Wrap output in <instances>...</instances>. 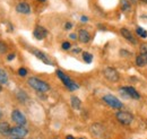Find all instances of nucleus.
I'll use <instances>...</instances> for the list:
<instances>
[{
	"label": "nucleus",
	"instance_id": "f257e3e1",
	"mask_svg": "<svg viewBox=\"0 0 147 139\" xmlns=\"http://www.w3.org/2000/svg\"><path fill=\"white\" fill-rule=\"evenodd\" d=\"M27 84L28 86H31L33 89H35L36 92H40V93H45L50 89V85L48 83H45L44 80L37 78V77H31L28 78L27 80Z\"/></svg>",
	"mask_w": 147,
	"mask_h": 139
},
{
	"label": "nucleus",
	"instance_id": "f03ea898",
	"mask_svg": "<svg viewBox=\"0 0 147 139\" xmlns=\"http://www.w3.org/2000/svg\"><path fill=\"white\" fill-rule=\"evenodd\" d=\"M57 76L61 79V82L63 83V85L67 87L70 92H74V90H76V89L79 88V85L76 82H74L70 77H68L66 74H63L61 70H57Z\"/></svg>",
	"mask_w": 147,
	"mask_h": 139
},
{
	"label": "nucleus",
	"instance_id": "7ed1b4c3",
	"mask_svg": "<svg viewBox=\"0 0 147 139\" xmlns=\"http://www.w3.org/2000/svg\"><path fill=\"white\" fill-rule=\"evenodd\" d=\"M115 118L123 126H129V124H131V122L134 121V115L128 111H119V112H117Z\"/></svg>",
	"mask_w": 147,
	"mask_h": 139
},
{
	"label": "nucleus",
	"instance_id": "20e7f679",
	"mask_svg": "<svg viewBox=\"0 0 147 139\" xmlns=\"http://www.w3.org/2000/svg\"><path fill=\"white\" fill-rule=\"evenodd\" d=\"M103 75L104 77L111 82V83H118L120 80V74L118 72V70L112 68V67H107L103 69Z\"/></svg>",
	"mask_w": 147,
	"mask_h": 139
},
{
	"label": "nucleus",
	"instance_id": "39448f33",
	"mask_svg": "<svg viewBox=\"0 0 147 139\" xmlns=\"http://www.w3.org/2000/svg\"><path fill=\"white\" fill-rule=\"evenodd\" d=\"M102 100H103L104 103H107V104L109 105V106H111L112 109H122V107H123V103H122L118 97H115V96H113V95H110V94L104 95V96L102 97Z\"/></svg>",
	"mask_w": 147,
	"mask_h": 139
},
{
	"label": "nucleus",
	"instance_id": "423d86ee",
	"mask_svg": "<svg viewBox=\"0 0 147 139\" xmlns=\"http://www.w3.org/2000/svg\"><path fill=\"white\" fill-rule=\"evenodd\" d=\"M120 93L122 95H125L126 97L132 99V100H139L140 99V94L136 90V88L132 86H125L120 88Z\"/></svg>",
	"mask_w": 147,
	"mask_h": 139
},
{
	"label": "nucleus",
	"instance_id": "0eeeda50",
	"mask_svg": "<svg viewBox=\"0 0 147 139\" xmlns=\"http://www.w3.org/2000/svg\"><path fill=\"white\" fill-rule=\"evenodd\" d=\"M11 120L15 122V123H17L18 126H25L26 122H27L25 115L20 111H18V110H14L11 112Z\"/></svg>",
	"mask_w": 147,
	"mask_h": 139
},
{
	"label": "nucleus",
	"instance_id": "6e6552de",
	"mask_svg": "<svg viewBox=\"0 0 147 139\" xmlns=\"http://www.w3.org/2000/svg\"><path fill=\"white\" fill-rule=\"evenodd\" d=\"M27 134H28V130L25 127H23V126H18V127L11 128V136H14V137H22V138H24L25 136H27Z\"/></svg>",
	"mask_w": 147,
	"mask_h": 139
},
{
	"label": "nucleus",
	"instance_id": "1a4fd4ad",
	"mask_svg": "<svg viewBox=\"0 0 147 139\" xmlns=\"http://www.w3.org/2000/svg\"><path fill=\"white\" fill-rule=\"evenodd\" d=\"M48 34H49L48 30L45 27H43V26H36L34 32H33V35H34V37L36 40H43V38H45L48 36Z\"/></svg>",
	"mask_w": 147,
	"mask_h": 139
},
{
	"label": "nucleus",
	"instance_id": "9d476101",
	"mask_svg": "<svg viewBox=\"0 0 147 139\" xmlns=\"http://www.w3.org/2000/svg\"><path fill=\"white\" fill-rule=\"evenodd\" d=\"M32 52H33V54L36 57L37 59H40L43 63H45V65H49V66H52L53 63H52V61L48 58V55L45 54V53H43V52H41L40 50H36V49H33L32 50Z\"/></svg>",
	"mask_w": 147,
	"mask_h": 139
},
{
	"label": "nucleus",
	"instance_id": "9b49d317",
	"mask_svg": "<svg viewBox=\"0 0 147 139\" xmlns=\"http://www.w3.org/2000/svg\"><path fill=\"white\" fill-rule=\"evenodd\" d=\"M120 33H121V35L123 36V38H126V40L129 41L130 43H132V44H137V40L134 37L132 33H131L129 30H127V28H121V30H120Z\"/></svg>",
	"mask_w": 147,
	"mask_h": 139
},
{
	"label": "nucleus",
	"instance_id": "f8f14e48",
	"mask_svg": "<svg viewBox=\"0 0 147 139\" xmlns=\"http://www.w3.org/2000/svg\"><path fill=\"white\" fill-rule=\"evenodd\" d=\"M16 11L19 14H30L31 13V7L27 2H19L16 6Z\"/></svg>",
	"mask_w": 147,
	"mask_h": 139
},
{
	"label": "nucleus",
	"instance_id": "ddd939ff",
	"mask_svg": "<svg viewBox=\"0 0 147 139\" xmlns=\"http://www.w3.org/2000/svg\"><path fill=\"white\" fill-rule=\"evenodd\" d=\"M91 132L95 137H101L104 132V128H103V126H101L98 123H95L91 127Z\"/></svg>",
	"mask_w": 147,
	"mask_h": 139
},
{
	"label": "nucleus",
	"instance_id": "4468645a",
	"mask_svg": "<svg viewBox=\"0 0 147 139\" xmlns=\"http://www.w3.org/2000/svg\"><path fill=\"white\" fill-rule=\"evenodd\" d=\"M0 134L2 136H11V128L8 122H0Z\"/></svg>",
	"mask_w": 147,
	"mask_h": 139
},
{
	"label": "nucleus",
	"instance_id": "2eb2a0df",
	"mask_svg": "<svg viewBox=\"0 0 147 139\" xmlns=\"http://www.w3.org/2000/svg\"><path fill=\"white\" fill-rule=\"evenodd\" d=\"M78 40L82 42V43H87L90 42L91 40V34L86 31V30H80L78 32Z\"/></svg>",
	"mask_w": 147,
	"mask_h": 139
},
{
	"label": "nucleus",
	"instance_id": "dca6fc26",
	"mask_svg": "<svg viewBox=\"0 0 147 139\" xmlns=\"http://www.w3.org/2000/svg\"><path fill=\"white\" fill-rule=\"evenodd\" d=\"M136 65L138 67H145V66H147V54L140 53L139 55H137V58H136Z\"/></svg>",
	"mask_w": 147,
	"mask_h": 139
},
{
	"label": "nucleus",
	"instance_id": "f3484780",
	"mask_svg": "<svg viewBox=\"0 0 147 139\" xmlns=\"http://www.w3.org/2000/svg\"><path fill=\"white\" fill-rule=\"evenodd\" d=\"M16 96H17L19 102H22V103H26L27 100H28V95H27L23 89H19L18 92L16 93Z\"/></svg>",
	"mask_w": 147,
	"mask_h": 139
},
{
	"label": "nucleus",
	"instance_id": "a211bd4d",
	"mask_svg": "<svg viewBox=\"0 0 147 139\" xmlns=\"http://www.w3.org/2000/svg\"><path fill=\"white\" fill-rule=\"evenodd\" d=\"M70 102H71V106H73L75 110H79V109H80L82 102H80V100H79L77 96H71Z\"/></svg>",
	"mask_w": 147,
	"mask_h": 139
},
{
	"label": "nucleus",
	"instance_id": "6ab92c4d",
	"mask_svg": "<svg viewBox=\"0 0 147 139\" xmlns=\"http://www.w3.org/2000/svg\"><path fill=\"white\" fill-rule=\"evenodd\" d=\"M130 8H131V5H130V2H129L128 0H121V10L123 13L129 11Z\"/></svg>",
	"mask_w": 147,
	"mask_h": 139
},
{
	"label": "nucleus",
	"instance_id": "aec40b11",
	"mask_svg": "<svg viewBox=\"0 0 147 139\" xmlns=\"http://www.w3.org/2000/svg\"><path fill=\"white\" fill-rule=\"evenodd\" d=\"M8 83V75L6 74V71L0 69V84H7Z\"/></svg>",
	"mask_w": 147,
	"mask_h": 139
},
{
	"label": "nucleus",
	"instance_id": "412c9836",
	"mask_svg": "<svg viewBox=\"0 0 147 139\" xmlns=\"http://www.w3.org/2000/svg\"><path fill=\"white\" fill-rule=\"evenodd\" d=\"M136 33H137V35L139 37H142V38H147V31H145L142 27H137L136 28Z\"/></svg>",
	"mask_w": 147,
	"mask_h": 139
},
{
	"label": "nucleus",
	"instance_id": "4be33fe9",
	"mask_svg": "<svg viewBox=\"0 0 147 139\" xmlns=\"http://www.w3.org/2000/svg\"><path fill=\"white\" fill-rule=\"evenodd\" d=\"M83 59L86 63H91L93 61V54H91L90 52H84L83 53Z\"/></svg>",
	"mask_w": 147,
	"mask_h": 139
},
{
	"label": "nucleus",
	"instance_id": "5701e85b",
	"mask_svg": "<svg viewBox=\"0 0 147 139\" xmlns=\"http://www.w3.org/2000/svg\"><path fill=\"white\" fill-rule=\"evenodd\" d=\"M6 52H7V45H6V43H3V42L0 41V53H6Z\"/></svg>",
	"mask_w": 147,
	"mask_h": 139
},
{
	"label": "nucleus",
	"instance_id": "b1692460",
	"mask_svg": "<svg viewBox=\"0 0 147 139\" xmlns=\"http://www.w3.org/2000/svg\"><path fill=\"white\" fill-rule=\"evenodd\" d=\"M18 74H19V76L24 77V76H26V75H27V70L25 69V68H19V69H18Z\"/></svg>",
	"mask_w": 147,
	"mask_h": 139
},
{
	"label": "nucleus",
	"instance_id": "393cba45",
	"mask_svg": "<svg viewBox=\"0 0 147 139\" xmlns=\"http://www.w3.org/2000/svg\"><path fill=\"white\" fill-rule=\"evenodd\" d=\"M140 53L147 54V43H144V44L140 45Z\"/></svg>",
	"mask_w": 147,
	"mask_h": 139
},
{
	"label": "nucleus",
	"instance_id": "a878e982",
	"mask_svg": "<svg viewBox=\"0 0 147 139\" xmlns=\"http://www.w3.org/2000/svg\"><path fill=\"white\" fill-rule=\"evenodd\" d=\"M70 48H71V44L69 42H63L62 43V49L63 50H69Z\"/></svg>",
	"mask_w": 147,
	"mask_h": 139
},
{
	"label": "nucleus",
	"instance_id": "bb28decb",
	"mask_svg": "<svg viewBox=\"0 0 147 139\" xmlns=\"http://www.w3.org/2000/svg\"><path fill=\"white\" fill-rule=\"evenodd\" d=\"M15 57H16L15 53H10V54H8V57H7V60H8V61H11V60L15 59Z\"/></svg>",
	"mask_w": 147,
	"mask_h": 139
},
{
	"label": "nucleus",
	"instance_id": "cd10ccee",
	"mask_svg": "<svg viewBox=\"0 0 147 139\" xmlns=\"http://www.w3.org/2000/svg\"><path fill=\"white\" fill-rule=\"evenodd\" d=\"M71 27H73V24H71V23H69V22H68V23H66V24H65V28H66V30H70Z\"/></svg>",
	"mask_w": 147,
	"mask_h": 139
},
{
	"label": "nucleus",
	"instance_id": "c85d7f7f",
	"mask_svg": "<svg viewBox=\"0 0 147 139\" xmlns=\"http://www.w3.org/2000/svg\"><path fill=\"white\" fill-rule=\"evenodd\" d=\"M80 22H83V23L88 22V17H87V16H82V17H80Z\"/></svg>",
	"mask_w": 147,
	"mask_h": 139
},
{
	"label": "nucleus",
	"instance_id": "c756f323",
	"mask_svg": "<svg viewBox=\"0 0 147 139\" xmlns=\"http://www.w3.org/2000/svg\"><path fill=\"white\" fill-rule=\"evenodd\" d=\"M69 36H70V38H71V40H76V38L78 37V36H77L76 34H70Z\"/></svg>",
	"mask_w": 147,
	"mask_h": 139
},
{
	"label": "nucleus",
	"instance_id": "7c9ffc66",
	"mask_svg": "<svg viewBox=\"0 0 147 139\" xmlns=\"http://www.w3.org/2000/svg\"><path fill=\"white\" fill-rule=\"evenodd\" d=\"M80 51H82V50H80L79 48H78V49H75V50H74V52H75V53H78V52H80Z\"/></svg>",
	"mask_w": 147,
	"mask_h": 139
},
{
	"label": "nucleus",
	"instance_id": "2f4dec72",
	"mask_svg": "<svg viewBox=\"0 0 147 139\" xmlns=\"http://www.w3.org/2000/svg\"><path fill=\"white\" fill-rule=\"evenodd\" d=\"M9 139H24V138H22V137H14L13 136V137H10Z\"/></svg>",
	"mask_w": 147,
	"mask_h": 139
},
{
	"label": "nucleus",
	"instance_id": "473e14b6",
	"mask_svg": "<svg viewBox=\"0 0 147 139\" xmlns=\"http://www.w3.org/2000/svg\"><path fill=\"white\" fill-rule=\"evenodd\" d=\"M66 139H75L73 137V136H70V135H69V136H67V137H66Z\"/></svg>",
	"mask_w": 147,
	"mask_h": 139
},
{
	"label": "nucleus",
	"instance_id": "72a5a7b5",
	"mask_svg": "<svg viewBox=\"0 0 147 139\" xmlns=\"http://www.w3.org/2000/svg\"><path fill=\"white\" fill-rule=\"evenodd\" d=\"M140 2H143V3H147V0H139Z\"/></svg>",
	"mask_w": 147,
	"mask_h": 139
},
{
	"label": "nucleus",
	"instance_id": "f704fd0d",
	"mask_svg": "<svg viewBox=\"0 0 147 139\" xmlns=\"http://www.w3.org/2000/svg\"><path fill=\"white\" fill-rule=\"evenodd\" d=\"M1 117H2V113H1V111H0V119H1Z\"/></svg>",
	"mask_w": 147,
	"mask_h": 139
},
{
	"label": "nucleus",
	"instance_id": "c9c22d12",
	"mask_svg": "<svg viewBox=\"0 0 147 139\" xmlns=\"http://www.w3.org/2000/svg\"><path fill=\"white\" fill-rule=\"evenodd\" d=\"M2 90V87H1V84H0V92Z\"/></svg>",
	"mask_w": 147,
	"mask_h": 139
},
{
	"label": "nucleus",
	"instance_id": "e433bc0d",
	"mask_svg": "<svg viewBox=\"0 0 147 139\" xmlns=\"http://www.w3.org/2000/svg\"><path fill=\"white\" fill-rule=\"evenodd\" d=\"M38 1H42V2H43V1H45V0H38Z\"/></svg>",
	"mask_w": 147,
	"mask_h": 139
},
{
	"label": "nucleus",
	"instance_id": "4c0bfd02",
	"mask_svg": "<svg viewBox=\"0 0 147 139\" xmlns=\"http://www.w3.org/2000/svg\"><path fill=\"white\" fill-rule=\"evenodd\" d=\"M79 139H83V138H79Z\"/></svg>",
	"mask_w": 147,
	"mask_h": 139
}]
</instances>
